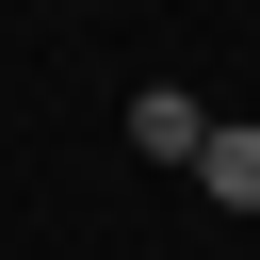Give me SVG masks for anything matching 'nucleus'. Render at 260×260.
I'll return each instance as SVG.
<instances>
[{
  "label": "nucleus",
  "instance_id": "obj_1",
  "mask_svg": "<svg viewBox=\"0 0 260 260\" xmlns=\"http://www.w3.org/2000/svg\"><path fill=\"white\" fill-rule=\"evenodd\" d=\"M130 146H146V162H179V179H195V146H211V114H195V98H179V81H146V98H130Z\"/></svg>",
  "mask_w": 260,
  "mask_h": 260
},
{
  "label": "nucleus",
  "instance_id": "obj_2",
  "mask_svg": "<svg viewBox=\"0 0 260 260\" xmlns=\"http://www.w3.org/2000/svg\"><path fill=\"white\" fill-rule=\"evenodd\" d=\"M195 195H211V211H260V130H228V114H211V146H195Z\"/></svg>",
  "mask_w": 260,
  "mask_h": 260
}]
</instances>
